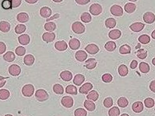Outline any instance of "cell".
Returning a JSON list of instances; mask_svg holds the SVG:
<instances>
[{"label":"cell","instance_id":"57","mask_svg":"<svg viewBox=\"0 0 155 116\" xmlns=\"http://www.w3.org/2000/svg\"><path fill=\"white\" fill-rule=\"evenodd\" d=\"M27 3L29 4H34L36 3L38 1V0H24Z\"/></svg>","mask_w":155,"mask_h":116},{"label":"cell","instance_id":"14","mask_svg":"<svg viewBox=\"0 0 155 116\" xmlns=\"http://www.w3.org/2000/svg\"><path fill=\"white\" fill-rule=\"evenodd\" d=\"M76 59L80 62H84L87 59L88 55L84 51L79 50L75 54Z\"/></svg>","mask_w":155,"mask_h":116},{"label":"cell","instance_id":"7","mask_svg":"<svg viewBox=\"0 0 155 116\" xmlns=\"http://www.w3.org/2000/svg\"><path fill=\"white\" fill-rule=\"evenodd\" d=\"M61 103L66 108H71L73 105V99L69 96H64L61 99Z\"/></svg>","mask_w":155,"mask_h":116},{"label":"cell","instance_id":"24","mask_svg":"<svg viewBox=\"0 0 155 116\" xmlns=\"http://www.w3.org/2000/svg\"><path fill=\"white\" fill-rule=\"evenodd\" d=\"M85 80V77L83 75L78 74L75 76L73 79V82L77 86H80Z\"/></svg>","mask_w":155,"mask_h":116},{"label":"cell","instance_id":"59","mask_svg":"<svg viewBox=\"0 0 155 116\" xmlns=\"http://www.w3.org/2000/svg\"><path fill=\"white\" fill-rule=\"evenodd\" d=\"M52 1L56 3H59V2H62L63 0H52Z\"/></svg>","mask_w":155,"mask_h":116},{"label":"cell","instance_id":"46","mask_svg":"<svg viewBox=\"0 0 155 116\" xmlns=\"http://www.w3.org/2000/svg\"><path fill=\"white\" fill-rule=\"evenodd\" d=\"M74 114L75 116H86L87 113L84 109L79 108L75 110Z\"/></svg>","mask_w":155,"mask_h":116},{"label":"cell","instance_id":"32","mask_svg":"<svg viewBox=\"0 0 155 116\" xmlns=\"http://www.w3.org/2000/svg\"><path fill=\"white\" fill-rule=\"evenodd\" d=\"M104 47L107 51L109 52H112L115 50L116 48V44L113 41H110L105 44Z\"/></svg>","mask_w":155,"mask_h":116},{"label":"cell","instance_id":"25","mask_svg":"<svg viewBox=\"0 0 155 116\" xmlns=\"http://www.w3.org/2000/svg\"><path fill=\"white\" fill-rule=\"evenodd\" d=\"M24 64L27 66H31L34 64L35 62V58L31 55H26L24 59Z\"/></svg>","mask_w":155,"mask_h":116},{"label":"cell","instance_id":"55","mask_svg":"<svg viewBox=\"0 0 155 116\" xmlns=\"http://www.w3.org/2000/svg\"><path fill=\"white\" fill-rule=\"evenodd\" d=\"M138 63L137 60H133L130 64V68L132 69H135L137 67Z\"/></svg>","mask_w":155,"mask_h":116},{"label":"cell","instance_id":"3","mask_svg":"<svg viewBox=\"0 0 155 116\" xmlns=\"http://www.w3.org/2000/svg\"><path fill=\"white\" fill-rule=\"evenodd\" d=\"M35 88L33 85L31 84L25 85L23 87L22 93L24 96L27 97H31L34 93Z\"/></svg>","mask_w":155,"mask_h":116},{"label":"cell","instance_id":"16","mask_svg":"<svg viewBox=\"0 0 155 116\" xmlns=\"http://www.w3.org/2000/svg\"><path fill=\"white\" fill-rule=\"evenodd\" d=\"M132 109L135 113H140L144 109V106L142 102L138 101L134 103L132 106Z\"/></svg>","mask_w":155,"mask_h":116},{"label":"cell","instance_id":"9","mask_svg":"<svg viewBox=\"0 0 155 116\" xmlns=\"http://www.w3.org/2000/svg\"><path fill=\"white\" fill-rule=\"evenodd\" d=\"M143 19L146 23H153L155 22V15L152 12H147L143 15Z\"/></svg>","mask_w":155,"mask_h":116},{"label":"cell","instance_id":"10","mask_svg":"<svg viewBox=\"0 0 155 116\" xmlns=\"http://www.w3.org/2000/svg\"><path fill=\"white\" fill-rule=\"evenodd\" d=\"M93 88V86L92 84L90 82H86L80 88L79 92L81 94H87Z\"/></svg>","mask_w":155,"mask_h":116},{"label":"cell","instance_id":"4","mask_svg":"<svg viewBox=\"0 0 155 116\" xmlns=\"http://www.w3.org/2000/svg\"><path fill=\"white\" fill-rule=\"evenodd\" d=\"M103 8L100 4L94 3L90 6L89 11L91 14L94 15H98L101 13Z\"/></svg>","mask_w":155,"mask_h":116},{"label":"cell","instance_id":"49","mask_svg":"<svg viewBox=\"0 0 155 116\" xmlns=\"http://www.w3.org/2000/svg\"><path fill=\"white\" fill-rule=\"evenodd\" d=\"M2 8L4 9L8 10L12 8V5L10 0H4L1 4Z\"/></svg>","mask_w":155,"mask_h":116},{"label":"cell","instance_id":"8","mask_svg":"<svg viewBox=\"0 0 155 116\" xmlns=\"http://www.w3.org/2000/svg\"><path fill=\"white\" fill-rule=\"evenodd\" d=\"M86 51L90 55H95L99 51V49L97 45L94 44H89L85 48Z\"/></svg>","mask_w":155,"mask_h":116},{"label":"cell","instance_id":"6","mask_svg":"<svg viewBox=\"0 0 155 116\" xmlns=\"http://www.w3.org/2000/svg\"><path fill=\"white\" fill-rule=\"evenodd\" d=\"M9 73L11 75L13 76H18L21 73L20 67L17 64H12L9 68Z\"/></svg>","mask_w":155,"mask_h":116},{"label":"cell","instance_id":"31","mask_svg":"<svg viewBox=\"0 0 155 116\" xmlns=\"http://www.w3.org/2000/svg\"><path fill=\"white\" fill-rule=\"evenodd\" d=\"M105 24L106 27L109 29H112L115 27L116 25V21L113 18H109L106 20Z\"/></svg>","mask_w":155,"mask_h":116},{"label":"cell","instance_id":"52","mask_svg":"<svg viewBox=\"0 0 155 116\" xmlns=\"http://www.w3.org/2000/svg\"><path fill=\"white\" fill-rule=\"evenodd\" d=\"M6 47L5 44L2 42H0V55L3 54L6 51Z\"/></svg>","mask_w":155,"mask_h":116},{"label":"cell","instance_id":"28","mask_svg":"<svg viewBox=\"0 0 155 116\" xmlns=\"http://www.w3.org/2000/svg\"><path fill=\"white\" fill-rule=\"evenodd\" d=\"M118 71L121 76L125 77L128 75V69L125 65L121 64L118 68Z\"/></svg>","mask_w":155,"mask_h":116},{"label":"cell","instance_id":"22","mask_svg":"<svg viewBox=\"0 0 155 116\" xmlns=\"http://www.w3.org/2000/svg\"><path fill=\"white\" fill-rule=\"evenodd\" d=\"M17 20L19 22L26 23L29 20V16L27 13L21 12L17 15Z\"/></svg>","mask_w":155,"mask_h":116},{"label":"cell","instance_id":"1","mask_svg":"<svg viewBox=\"0 0 155 116\" xmlns=\"http://www.w3.org/2000/svg\"><path fill=\"white\" fill-rule=\"evenodd\" d=\"M37 100L40 102H44L49 99V96L46 91L42 89L37 90L35 94Z\"/></svg>","mask_w":155,"mask_h":116},{"label":"cell","instance_id":"40","mask_svg":"<svg viewBox=\"0 0 155 116\" xmlns=\"http://www.w3.org/2000/svg\"><path fill=\"white\" fill-rule=\"evenodd\" d=\"M82 22L84 23H89L92 20V17L88 12H84L81 16Z\"/></svg>","mask_w":155,"mask_h":116},{"label":"cell","instance_id":"33","mask_svg":"<svg viewBox=\"0 0 155 116\" xmlns=\"http://www.w3.org/2000/svg\"><path fill=\"white\" fill-rule=\"evenodd\" d=\"M131 48L128 45H124L121 46L119 49V52L121 54H129L131 53Z\"/></svg>","mask_w":155,"mask_h":116},{"label":"cell","instance_id":"60","mask_svg":"<svg viewBox=\"0 0 155 116\" xmlns=\"http://www.w3.org/2000/svg\"><path fill=\"white\" fill-rule=\"evenodd\" d=\"M152 63L154 66H155V58H153L152 60Z\"/></svg>","mask_w":155,"mask_h":116},{"label":"cell","instance_id":"38","mask_svg":"<svg viewBox=\"0 0 155 116\" xmlns=\"http://www.w3.org/2000/svg\"><path fill=\"white\" fill-rule=\"evenodd\" d=\"M53 91L57 94L62 95L64 94V90L63 87L59 84H55L53 86Z\"/></svg>","mask_w":155,"mask_h":116},{"label":"cell","instance_id":"51","mask_svg":"<svg viewBox=\"0 0 155 116\" xmlns=\"http://www.w3.org/2000/svg\"><path fill=\"white\" fill-rule=\"evenodd\" d=\"M12 5V8H17L22 4V0H10Z\"/></svg>","mask_w":155,"mask_h":116},{"label":"cell","instance_id":"61","mask_svg":"<svg viewBox=\"0 0 155 116\" xmlns=\"http://www.w3.org/2000/svg\"><path fill=\"white\" fill-rule=\"evenodd\" d=\"M120 116H129L128 114H126V113H124V114H121Z\"/></svg>","mask_w":155,"mask_h":116},{"label":"cell","instance_id":"63","mask_svg":"<svg viewBox=\"0 0 155 116\" xmlns=\"http://www.w3.org/2000/svg\"><path fill=\"white\" fill-rule=\"evenodd\" d=\"M5 116H13L12 115H10V114H7V115H6Z\"/></svg>","mask_w":155,"mask_h":116},{"label":"cell","instance_id":"30","mask_svg":"<svg viewBox=\"0 0 155 116\" xmlns=\"http://www.w3.org/2000/svg\"><path fill=\"white\" fill-rule=\"evenodd\" d=\"M98 97H99V94L98 92L95 90L91 91L87 96V99L94 102L97 101L98 99Z\"/></svg>","mask_w":155,"mask_h":116},{"label":"cell","instance_id":"27","mask_svg":"<svg viewBox=\"0 0 155 116\" xmlns=\"http://www.w3.org/2000/svg\"><path fill=\"white\" fill-rule=\"evenodd\" d=\"M14 53L11 51H8L3 55V59L6 62H12L15 59Z\"/></svg>","mask_w":155,"mask_h":116},{"label":"cell","instance_id":"34","mask_svg":"<svg viewBox=\"0 0 155 116\" xmlns=\"http://www.w3.org/2000/svg\"><path fill=\"white\" fill-rule=\"evenodd\" d=\"M139 69L140 71L142 73H147L150 70V67L148 64L145 63V62H141L139 64Z\"/></svg>","mask_w":155,"mask_h":116},{"label":"cell","instance_id":"18","mask_svg":"<svg viewBox=\"0 0 155 116\" xmlns=\"http://www.w3.org/2000/svg\"><path fill=\"white\" fill-rule=\"evenodd\" d=\"M97 62L94 58H90L85 62L86 68L88 69H93L97 66Z\"/></svg>","mask_w":155,"mask_h":116},{"label":"cell","instance_id":"58","mask_svg":"<svg viewBox=\"0 0 155 116\" xmlns=\"http://www.w3.org/2000/svg\"><path fill=\"white\" fill-rule=\"evenodd\" d=\"M152 37L153 39L155 40V30L152 32Z\"/></svg>","mask_w":155,"mask_h":116},{"label":"cell","instance_id":"54","mask_svg":"<svg viewBox=\"0 0 155 116\" xmlns=\"http://www.w3.org/2000/svg\"><path fill=\"white\" fill-rule=\"evenodd\" d=\"M6 78L0 76V88H2L6 83Z\"/></svg>","mask_w":155,"mask_h":116},{"label":"cell","instance_id":"19","mask_svg":"<svg viewBox=\"0 0 155 116\" xmlns=\"http://www.w3.org/2000/svg\"><path fill=\"white\" fill-rule=\"evenodd\" d=\"M60 77L64 81L68 82L72 79V73L68 70H65L60 73Z\"/></svg>","mask_w":155,"mask_h":116},{"label":"cell","instance_id":"47","mask_svg":"<svg viewBox=\"0 0 155 116\" xmlns=\"http://www.w3.org/2000/svg\"><path fill=\"white\" fill-rule=\"evenodd\" d=\"M15 52L16 54L18 56H23L26 54V50L24 47L19 46L15 49Z\"/></svg>","mask_w":155,"mask_h":116},{"label":"cell","instance_id":"48","mask_svg":"<svg viewBox=\"0 0 155 116\" xmlns=\"http://www.w3.org/2000/svg\"><path fill=\"white\" fill-rule=\"evenodd\" d=\"M103 105L107 108H110L113 105V100L112 98L108 97L105 99L103 101Z\"/></svg>","mask_w":155,"mask_h":116},{"label":"cell","instance_id":"17","mask_svg":"<svg viewBox=\"0 0 155 116\" xmlns=\"http://www.w3.org/2000/svg\"><path fill=\"white\" fill-rule=\"evenodd\" d=\"M69 45L73 50H77L80 46V42L76 38H72L69 41Z\"/></svg>","mask_w":155,"mask_h":116},{"label":"cell","instance_id":"45","mask_svg":"<svg viewBox=\"0 0 155 116\" xmlns=\"http://www.w3.org/2000/svg\"><path fill=\"white\" fill-rule=\"evenodd\" d=\"M144 104L147 108H152L155 105V102L152 98H147L144 100Z\"/></svg>","mask_w":155,"mask_h":116},{"label":"cell","instance_id":"50","mask_svg":"<svg viewBox=\"0 0 155 116\" xmlns=\"http://www.w3.org/2000/svg\"><path fill=\"white\" fill-rule=\"evenodd\" d=\"M112 76L109 73H105L102 76V79L103 81L106 83H109L112 81Z\"/></svg>","mask_w":155,"mask_h":116},{"label":"cell","instance_id":"56","mask_svg":"<svg viewBox=\"0 0 155 116\" xmlns=\"http://www.w3.org/2000/svg\"><path fill=\"white\" fill-rule=\"evenodd\" d=\"M149 87H150V89L152 91L155 93V80L151 82Z\"/></svg>","mask_w":155,"mask_h":116},{"label":"cell","instance_id":"2","mask_svg":"<svg viewBox=\"0 0 155 116\" xmlns=\"http://www.w3.org/2000/svg\"><path fill=\"white\" fill-rule=\"evenodd\" d=\"M72 29L74 33L77 34H83L85 31L84 26L80 22H75L73 24Z\"/></svg>","mask_w":155,"mask_h":116},{"label":"cell","instance_id":"15","mask_svg":"<svg viewBox=\"0 0 155 116\" xmlns=\"http://www.w3.org/2000/svg\"><path fill=\"white\" fill-rule=\"evenodd\" d=\"M54 46L55 49L59 51H64L68 48V45L66 42L64 41H57L55 43Z\"/></svg>","mask_w":155,"mask_h":116},{"label":"cell","instance_id":"43","mask_svg":"<svg viewBox=\"0 0 155 116\" xmlns=\"http://www.w3.org/2000/svg\"><path fill=\"white\" fill-rule=\"evenodd\" d=\"M27 29V27L23 24H19L15 27V32L16 34H22L25 32Z\"/></svg>","mask_w":155,"mask_h":116},{"label":"cell","instance_id":"39","mask_svg":"<svg viewBox=\"0 0 155 116\" xmlns=\"http://www.w3.org/2000/svg\"><path fill=\"white\" fill-rule=\"evenodd\" d=\"M10 96V93L8 90L2 89L0 90V99L6 100Z\"/></svg>","mask_w":155,"mask_h":116},{"label":"cell","instance_id":"42","mask_svg":"<svg viewBox=\"0 0 155 116\" xmlns=\"http://www.w3.org/2000/svg\"><path fill=\"white\" fill-rule=\"evenodd\" d=\"M120 114L119 109L117 107H113L108 111L109 116H119Z\"/></svg>","mask_w":155,"mask_h":116},{"label":"cell","instance_id":"21","mask_svg":"<svg viewBox=\"0 0 155 116\" xmlns=\"http://www.w3.org/2000/svg\"><path fill=\"white\" fill-rule=\"evenodd\" d=\"M18 41L21 45H26L30 43V37L27 34H23L19 36Z\"/></svg>","mask_w":155,"mask_h":116},{"label":"cell","instance_id":"62","mask_svg":"<svg viewBox=\"0 0 155 116\" xmlns=\"http://www.w3.org/2000/svg\"><path fill=\"white\" fill-rule=\"evenodd\" d=\"M129 1H132V2H135V1H138V0H128Z\"/></svg>","mask_w":155,"mask_h":116},{"label":"cell","instance_id":"26","mask_svg":"<svg viewBox=\"0 0 155 116\" xmlns=\"http://www.w3.org/2000/svg\"><path fill=\"white\" fill-rule=\"evenodd\" d=\"M84 106L85 108L89 111H94L96 108V105L95 103L92 101L89 100H86L84 103Z\"/></svg>","mask_w":155,"mask_h":116},{"label":"cell","instance_id":"13","mask_svg":"<svg viewBox=\"0 0 155 116\" xmlns=\"http://www.w3.org/2000/svg\"><path fill=\"white\" fill-rule=\"evenodd\" d=\"M145 27L144 24L140 22H136L131 25L130 28L135 32H139L143 30Z\"/></svg>","mask_w":155,"mask_h":116},{"label":"cell","instance_id":"12","mask_svg":"<svg viewBox=\"0 0 155 116\" xmlns=\"http://www.w3.org/2000/svg\"><path fill=\"white\" fill-rule=\"evenodd\" d=\"M40 13V15L42 17L44 18H47L52 14V10L49 7L45 6L41 8Z\"/></svg>","mask_w":155,"mask_h":116},{"label":"cell","instance_id":"23","mask_svg":"<svg viewBox=\"0 0 155 116\" xmlns=\"http://www.w3.org/2000/svg\"><path fill=\"white\" fill-rule=\"evenodd\" d=\"M10 29V25L9 23L6 21L0 22V31L3 33H7Z\"/></svg>","mask_w":155,"mask_h":116},{"label":"cell","instance_id":"29","mask_svg":"<svg viewBox=\"0 0 155 116\" xmlns=\"http://www.w3.org/2000/svg\"><path fill=\"white\" fill-rule=\"evenodd\" d=\"M136 6L133 3H128L126 4L124 6V10L126 12L128 13H132L136 10Z\"/></svg>","mask_w":155,"mask_h":116},{"label":"cell","instance_id":"35","mask_svg":"<svg viewBox=\"0 0 155 116\" xmlns=\"http://www.w3.org/2000/svg\"><path fill=\"white\" fill-rule=\"evenodd\" d=\"M66 93L68 94L76 95L78 94L77 89L73 85H69L66 88Z\"/></svg>","mask_w":155,"mask_h":116},{"label":"cell","instance_id":"11","mask_svg":"<svg viewBox=\"0 0 155 116\" xmlns=\"http://www.w3.org/2000/svg\"><path fill=\"white\" fill-rule=\"evenodd\" d=\"M55 38L54 33L45 32L42 36L43 41L47 43L52 42Z\"/></svg>","mask_w":155,"mask_h":116},{"label":"cell","instance_id":"37","mask_svg":"<svg viewBox=\"0 0 155 116\" xmlns=\"http://www.w3.org/2000/svg\"><path fill=\"white\" fill-rule=\"evenodd\" d=\"M44 27L46 31L49 32H53L56 29V25L53 22H49L45 24Z\"/></svg>","mask_w":155,"mask_h":116},{"label":"cell","instance_id":"41","mask_svg":"<svg viewBox=\"0 0 155 116\" xmlns=\"http://www.w3.org/2000/svg\"><path fill=\"white\" fill-rule=\"evenodd\" d=\"M137 57L140 59H143L147 58V52L144 49H140L136 53Z\"/></svg>","mask_w":155,"mask_h":116},{"label":"cell","instance_id":"36","mask_svg":"<svg viewBox=\"0 0 155 116\" xmlns=\"http://www.w3.org/2000/svg\"><path fill=\"white\" fill-rule=\"evenodd\" d=\"M117 104L121 108H124L128 105V99L125 97H121L118 99L117 101Z\"/></svg>","mask_w":155,"mask_h":116},{"label":"cell","instance_id":"5","mask_svg":"<svg viewBox=\"0 0 155 116\" xmlns=\"http://www.w3.org/2000/svg\"><path fill=\"white\" fill-rule=\"evenodd\" d=\"M110 12L112 14L116 16H121L124 14V10L122 7L117 5H114L110 9Z\"/></svg>","mask_w":155,"mask_h":116},{"label":"cell","instance_id":"20","mask_svg":"<svg viewBox=\"0 0 155 116\" xmlns=\"http://www.w3.org/2000/svg\"><path fill=\"white\" fill-rule=\"evenodd\" d=\"M121 33L120 31L117 29L112 30L109 32L108 36L112 40H115L119 39L121 36Z\"/></svg>","mask_w":155,"mask_h":116},{"label":"cell","instance_id":"44","mask_svg":"<svg viewBox=\"0 0 155 116\" xmlns=\"http://www.w3.org/2000/svg\"><path fill=\"white\" fill-rule=\"evenodd\" d=\"M139 41L142 44L146 45L150 42V37L147 35H143L140 36L138 38Z\"/></svg>","mask_w":155,"mask_h":116},{"label":"cell","instance_id":"53","mask_svg":"<svg viewBox=\"0 0 155 116\" xmlns=\"http://www.w3.org/2000/svg\"><path fill=\"white\" fill-rule=\"evenodd\" d=\"M90 0H75L76 2L80 5H85L90 2Z\"/></svg>","mask_w":155,"mask_h":116}]
</instances>
